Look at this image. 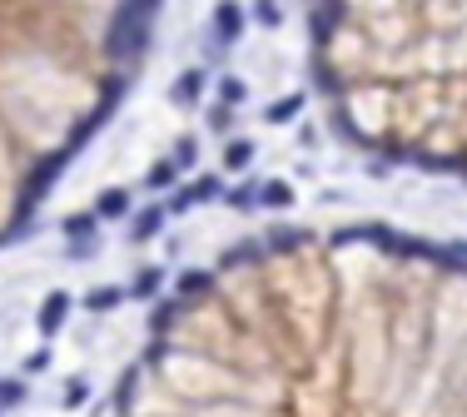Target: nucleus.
Segmentation results:
<instances>
[{"mask_svg":"<svg viewBox=\"0 0 467 417\" xmlns=\"http://www.w3.org/2000/svg\"><path fill=\"white\" fill-rule=\"evenodd\" d=\"M114 417H467V253L274 228L179 278Z\"/></svg>","mask_w":467,"mask_h":417,"instance_id":"obj_1","label":"nucleus"},{"mask_svg":"<svg viewBox=\"0 0 467 417\" xmlns=\"http://www.w3.org/2000/svg\"><path fill=\"white\" fill-rule=\"evenodd\" d=\"M165 0H0V249L129 95Z\"/></svg>","mask_w":467,"mask_h":417,"instance_id":"obj_3","label":"nucleus"},{"mask_svg":"<svg viewBox=\"0 0 467 417\" xmlns=\"http://www.w3.org/2000/svg\"><path fill=\"white\" fill-rule=\"evenodd\" d=\"M303 35L354 150L467 184V0H303Z\"/></svg>","mask_w":467,"mask_h":417,"instance_id":"obj_2","label":"nucleus"}]
</instances>
